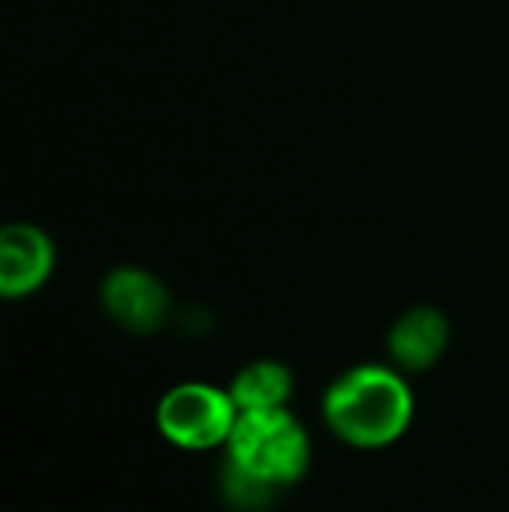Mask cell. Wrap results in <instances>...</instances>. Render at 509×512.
Instances as JSON below:
<instances>
[{
  "label": "cell",
  "mask_w": 509,
  "mask_h": 512,
  "mask_svg": "<svg viewBox=\"0 0 509 512\" xmlns=\"http://www.w3.org/2000/svg\"><path fill=\"white\" fill-rule=\"evenodd\" d=\"M414 417V393L402 372L357 366L324 393V420L336 438L357 450H381L405 435Z\"/></svg>",
  "instance_id": "1"
},
{
  "label": "cell",
  "mask_w": 509,
  "mask_h": 512,
  "mask_svg": "<svg viewBox=\"0 0 509 512\" xmlns=\"http://www.w3.org/2000/svg\"><path fill=\"white\" fill-rule=\"evenodd\" d=\"M225 447L228 462L276 489L297 483L312 459L309 435L288 408L240 411Z\"/></svg>",
  "instance_id": "2"
},
{
  "label": "cell",
  "mask_w": 509,
  "mask_h": 512,
  "mask_svg": "<svg viewBox=\"0 0 509 512\" xmlns=\"http://www.w3.org/2000/svg\"><path fill=\"white\" fill-rule=\"evenodd\" d=\"M237 405L228 390L210 384H180L156 408V426L180 450H213L228 444L237 423Z\"/></svg>",
  "instance_id": "3"
},
{
  "label": "cell",
  "mask_w": 509,
  "mask_h": 512,
  "mask_svg": "<svg viewBox=\"0 0 509 512\" xmlns=\"http://www.w3.org/2000/svg\"><path fill=\"white\" fill-rule=\"evenodd\" d=\"M102 306L120 327L132 333H153L165 324L171 297L156 276L135 267H120L108 273L102 285Z\"/></svg>",
  "instance_id": "4"
},
{
  "label": "cell",
  "mask_w": 509,
  "mask_h": 512,
  "mask_svg": "<svg viewBox=\"0 0 509 512\" xmlns=\"http://www.w3.org/2000/svg\"><path fill=\"white\" fill-rule=\"evenodd\" d=\"M54 267L51 240L33 225H3L0 228V297L33 294Z\"/></svg>",
  "instance_id": "5"
},
{
  "label": "cell",
  "mask_w": 509,
  "mask_h": 512,
  "mask_svg": "<svg viewBox=\"0 0 509 512\" xmlns=\"http://www.w3.org/2000/svg\"><path fill=\"white\" fill-rule=\"evenodd\" d=\"M387 345L402 372H426L444 357L450 345V324L435 306H414L393 324Z\"/></svg>",
  "instance_id": "6"
},
{
  "label": "cell",
  "mask_w": 509,
  "mask_h": 512,
  "mask_svg": "<svg viewBox=\"0 0 509 512\" xmlns=\"http://www.w3.org/2000/svg\"><path fill=\"white\" fill-rule=\"evenodd\" d=\"M291 390H294V378L288 366L276 360H255L237 372L228 393L237 411H273V408H285Z\"/></svg>",
  "instance_id": "7"
},
{
  "label": "cell",
  "mask_w": 509,
  "mask_h": 512,
  "mask_svg": "<svg viewBox=\"0 0 509 512\" xmlns=\"http://www.w3.org/2000/svg\"><path fill=\"white\" fill-rule=\"evenodd\" d=\"M219 489L225 504L234 512H270L276 507L282 489L252 477L249 471L237 468L234 462H222V474H219Z\"/></svg>",
  "instance_id": "8"
}]
</instances>
